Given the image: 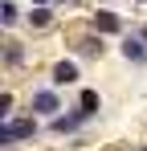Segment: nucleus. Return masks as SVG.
Returning a JSON list of instances; mask_svg holds the SVG:
<instances>
[{
    "instance_id": "10",
    "label": "nucleus",
    "mask_w": 147,
    "mask_h": 151,
    "mask_svg": "<svg viewBox=\"0 0 147 151\" xmlns=\"http://www.w3.org/2000/svg\"><path fill=\"white\" fill-rule=\"evenodd\" d=\"M29 25L33 29H49L53 25V8H29Z\"/></svg>"
},
{
    "instance_id": "11",
    "label": "nucleus",
    "mask_w": 147,
    "mask_h": 151,
    "mask_svg": "<svg viewBox=\"0 0 147 151\" xmlns=\"http://www.w3.org/2000/svg\"><path fill=\"white\" fill-rule=\"evenodd\" d=\"M17 21H21V12H17V4H12V0H0V25H4V29H12Z\"/></svg>"
},
{
    "instance_id": "14",
    "label": "nucleus",
    "mask_w": 147,
    "mask_h": 151,
    "mask_svg": "<svg viewBox=\"0 0 147 151\" xmlns=\"http://www.w3.org/2000/svg\"><path fill=\"white\" fill-rule=\"evenodd\" d=\"M139 37H143V41H147V25H139Z\"/></svg>"
},
{
    "instance_id": "4",
    "label": "nucleus",
    "mask_w": 147,
    "mask_h": 151,
    "mask_svg": "<svg viewBox=\"0 0 147 151\" xmlns=\"http://www.w3.org/2000/svg\"><path fill=\"white\" fill-rule=\"evenodd\" d=\"M78 78H82V70H78V61L74 57H61V61H53L49 65V86H78Z\"/></svg>"
},
{
    "instance_id": "12",
    "label": "nucleus",
    "mask_w": 147,
    "mask_h": 151,
    "mask_svg": "<svg viewBox=\"0 0 147 151\" xmlns=\"http://www.w3.org/2000/svg\"><path fill=\"white\" fill-rule=\"evenodd\" d=\"M12 106H17V94L4 90V94H0V119H12Z\"/></svg>"
},
{
    "instance_id": "7",
    "label": "nucleus",
    "mask_w": 147,
    "mask_h": 151,
    "mask_svg": "<svg viewBox=\"0 0 147 151\" xmlns=\"http://www.w3.org/2000/svg\"><path fill=\"white\" fill-rule=\"evenodd\" d=\"M70 45H74L78 57H102V53H106V45H102V37H98L94 29H90V33H78Z\"/></svg>"
},
{
    "instance_id": "1",
    "label": "nucleus",
    "mask_w": 147,
    "mask_h": 151,
    "mask_svg": "<svg viewBox=\"0 0 147 151\" xmlns=\"http://www.w3.org/2000/svg\"><path fill=\"white\" fill-rule=\"evenodd\" d=\"M37 114H12V119H0V147L12 151L17 143H29L37 139Z\"/></svg>"
},
{
    "instance_id": "16",
    "label": "nucleus",
    "mask_w": 147,
    "mask_h": 151,
    "mask_svg": "<svg viewBox=\"0 0 147 151\" xmlns=\"http://www.w3.org/2000/svg\"><path fill=\"white\" fill-rule=\"evenodd\" d=\"M139 4H147V0H139Z\"/></svg>"
},
{
    "instance_id": "5",
    "label": "nucleus",
    "mask_w": 147,
    "mask_h": 151,
    "mask_svg": "<svg viewBox=\"0 0 147 151\" xmlns=\"http://www.w3.org/2000/svg\"><path fill=\"white\" fill-rule=\"evenodd\" d=\"M86 123H90V119H86V114H82V110L74 106V110H66V114L49 119V131H53V135H78V131H82Z\"/></svg>"
},
{
    "instance_id": "9",
    "label": "nucleus",
    "mask_w": 147,
    "mask_h": 151,
    "mask_svg": "<svg viewBox=\"0 0 147 151\" xmlns=\"http://www.w3.org/2000/svg\"><path fill=\"white\" fill-rule=\"evenodd\" d=\"M24 61H29V49H24L21 41L8 37V41H4V70H21Z\"/></svg>"
},
{
    "instance_id": "17",
    "label": "nucleus",
    "mask_w": 147,
    "mask_h": 151,
    "mask_svg": "<svg viewBox=\"0 0 147 151\" xmlns=\"http://www.w3.org/2000/svg\"><path fill=\"white\" fill-rule=\"evenodd\" d=\"M139 151H147V147H139Z\"/></svg>"
},
{
    "instance_id": "3",
    "label": "nucleus",
    "mask_w": 147,
    "mask_h": 151,
    "mask_svg": "<svg viewBox=\"0 0 147 151\" xmlns=\"http://www.w3.org/2000/svg\"><path fill=\"white\" fill-rule=\"evenodd\" d=\"M90 29H94L98 37H122V17L115 12V8H94L90 12Z\"/></svg>"
},
{
    "instance_id": "13",
    "label": "nucleus",
    "mask_w": 147,
    "mask_h": 151,
    "mask_svg": "<svg viewBox=\"0 0 147 151\" xmlns=\"http://www.w3.org/2000/svg\"><path fill=\"white\" fill-rule=\"evenodd\" d=\"M33 4H37V8H53L57 0H33Z\"/></svg>"
},
{
    "instance_id": "15",
    "label": "nucleus",
    "mask_w": 147,
    "mask_h": 151,
    "mask_svg": "<svg viewBox=\"0 0 147 151\" xmlns=\"http://www.w3.org/2000/svg\"><path fill=\"white\" fill-rule=\"evenodd\" d=\"M57 4H78V0H57Z\"/></svg>"
},
{
    "instance_id": "2",
    "label": "nucleus",
    "mask_w": 147,
    "mask_h": 151,
    "mask_svg": "<svg viewBox=\"0 0 147 151\" xmlns=\"http://www.w3.org/2000/svg\"><path fill=\"white\" fill-rule=\"evenodd\" d=\"M29 114H37V119H57V114H61V94H57V86H37V90L29 94Z\"/></svg>"
},
{
    "instance_id": "8",
    "label": "nucleus",
    "mask_w": 147,
    "mask_h": 151,
    "mask_svg": "<svg viewBox=\"0 0 147 151\" xmlns=\"http://www.w3.org/2000/svg\"><path fill=\"white\" fill-rule=\"evenodd\" d=\"M78 110H82L86 119H98V110H102V94L90 90V86H82V90H78Z\"/></svg>"
},
{
    "instance_id": "6",
    "label": "nucleus",
    "mask_w": 147,
    "mask_h": 151,
    "mask_svg": "<svg viewBox=\"0 0 147 151\" xmlns=\"http://www.w3.org/2000/svg\"><path fill=\"white\" fill-rule=\"evenodd\" d=\"M119 53L131 61V65H147V41L139 37V33H127L122 45H119Z\"/></svg>"
}]
</instances>
